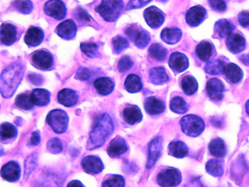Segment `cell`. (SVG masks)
Masks as SVG:
<instances>
[{"label": "cell", "instance_id": "cell-53", "mask_svg": "<svg viewBox=\"0 0 249 187\" xmlns=\"http://www.w3.org/2000/svg\"><path fill=\"white\" fill-rule=\"evenodd\" d=\"M238 21L243 27H249V12H242L239 14Z\"/></svg>", "mask_w": 249, "mask_h": 187}, {"label": "cell", "instance_id": "cell-14", "mask_svg": "<svg viewBox=\"0 0 249 187\" xmlns=\"http://www.w3.org/2000/svg\"><path fill=\"white\" fill-rule=\"evenodd\" d=\"M57 33L60 37L66 40H73L77 34V27L74 21L66 20L57 27Z\"/></svg>", "mask_w": 249, "mask_h": 187}, {"label": "cell", "instance_id": "cell-18", "mask_svg": "<svg viewBox=\"0 0 249 187\" xmlns=\"http://www.w3.org/2000/svg\"><path fill=\"white\" fill-rule=\"evenodd\" d=\"M127 150L128 146L125 140L122 137L118 136L111 140L108 147L107 152L111 157H117L127 152Z\"/></svg>", "mask_w": 249, "mask_h": 187}, {"label": "cell", "instance_id": "cell-31", "mask_svg": "<svg viewBox=\"0 0 249 187\" xmlns=\"http://www.w3.org/2000/svg\"><path fill=\"white\" fill-rule=\"evenodd\" d=\"M182 37L181 30L177 28H166L162 30L161 38L168 44L173 45L178 43Z\"/></svg>", "mask_w": 249, "mask_h": 187}, {"label": "cell", "instance_id": "cell-33", "mask_svg": "<svg viewBox=\"0 0 249 187\" xmlns=\"http://www.w3.org/2000/svg\"><path fill=\"white\" fill-rule=\"evenodd\" d=\"M181 88L187 95H193L198 89V83L193 76H186L181 80Z\"/></svg>", "mask_w": 249, "mask_h": 187}, {"label": "cell", "instance_id": "cell-4", "mask_svg": "<svg viewBox=\"0 0 249 187\" xmlns=\"http://www.w3.org/2000/svg\"><path fill=\"white\" fill-rule=\"evenodd\" d=\"M181 129L187 136H200L203 132L205 128V124L203 119L195 115H187L180 121Z\"/></svg>", "mask_w": 249, "mask_h": 187}, {"label": "cell", "instance_id": "cell-52", "mask_svg": "<svg viewBox=\"0 0 249 187\" xmlns=\"http://www.w3.org/2000/svg\"><path fill=\"white\" fill-rule=\"evenodd\" d=\"M91 72L89 69L80 67L78 70L76 75V78L80 80H87L90 78Z\"/></svg>", "mask_w": 249, "mask_h": 187}, {"label": "cell", "instance_id": "cell-26", "mask_svg": "<svg viewBox=\"0 0 249 187\" xmlns=\"http://www.w3.org/2000/svg\"><path fill=\"white\" fill-rule=\"evenodd\" d=\"M210 154L217 158H224L227 155V149L225 143L221 138L212 140L208 145Z\"/></svg>", "mask_w": 249, "mask_h": 187}, {"label": "cell", "instance_id": "cell-13", "mask_svg": "<svg viewBox=\"0 0 249 187\" xmlns=\"http://www.w3.org/2000/svg\"><path fill=\"white\" fill-rule=\"evenodd\" d=\"M206 11L201 6H194L190 8L186 15L187 24L191 27H197L205 19Z\"/></svg>", "mask_w": 249, "mask_h": 187}, {"label": "cell", "instance_id": "cell-24", "mask_svg": "<svg viewBox=\"0 0 249 187\" xmlns=\"http://www.w3.org/2000/svg\"><path fill=\"white\" fill-rule=\"evenodd\" d=\"M122 115L124 120L129 125H135L141 122L142 119V113L136 106H129L125 108Z\"/></svg>", "mask_w": 249, "mask_h": 187}, {"label": "cell", "instance_id": "cell-42", "mask_svg": "<svg viewBox=\"0 0 249 187\" xmlns=\"http://www.w3.org/2000/svg\"><path fill=\"white\" fill-rule=\"evenodd\" d=\"M225 66L224 62L221 60H217L210 62L205 66V70L206 73L211 75H218L222 73L224 67Z\"/></svg>", "mask_w": 249, "mask_h": 187}, {"label": "cell", "instance_id": "cell-36", "mask_svg": "<svg viewBox=\"0 0 249 187\" xmlns=\"http://www.w3.org/2000/svg\"><path fill=\"white\" fill-rule=\"evenodd\" d=\"M206 171L214 177H221L224 174V165L219 159H210L206 164Z\"/></svg>", "mask_w": 249, "mask_h": 187}, {"label": "cell", "instance_id": "cell-9", "mask_svg": "<svg viewBox=\"0 0 249 187\" xmlns=\"http://www.w3.org/2000/svg\"><path fill=\"white\" fill-rule=\"evenodd\" d=\"M31 61L34 67L41 70H50L54 64L53 56L45 50H39L33 53Z\"/></svg>", "mask_w": 249, "mask_h": 187}, {"label": "cell", "instance_id": "cell-12", "mask_svg": "<svg viewBox=\"0 0 249 187\" xmlns=\"http://www.w3.org/2000/svg\"><path fill=\"white\" fill-rule=\"evenodd\" d=\"M162 151V138L156 137L148 146V159L146 167L148 169L152 168L160 157Z\"/></svg>", "mask_w": 249, "mask_h": 187}, {"label": "cell", "instance_id": "cell-39", "mask_svg": "<svg viewBox=\"0 0 249 187\" xmlns=\"http://www.w3.org/2000/svg\"><path fill=\"white\" fill-rule=\"evenodd\" d=\"M16 105L17 107L23 110H31L34 105L31 102V97L26 94H21L17 96L16 99Z\"/></svg>", "mask_w": 249, "mask_h": 187}, {"label": "cell", "instance_id": "cell-2", "mask_svg": "<svg viewBox=\"0 0 249 187\" xmlns=\"http://www.w3.org/2000/svg\"><path fill=\"white\" fill-rule=\"evenodd\" d=\"M24 74V66L21 63L15 62L7 67L1 76V92L5 98L14 95L19 86Z\"/></svg>", "mask_w": 249, "mask_h": 187}, {"label": "cell", "instance_id": "cell-16", "mask_svg": "<svg viewBox=\"0 0 249 187\" xmlns=\"http://www.w3.org/2000/svg\"><path fill=\"white\" fill-rule=\"evenodd\" d=\"M169 66L175 73H182L188 67V58L181 53H173L170 57Z\"/></svg>", "mask_w": 249, "mask_h": 187}, {"label": "cell", "instance_id": "cell-3", "mask_svg": "<svg viewBox=\"0 0 249 187\" xmlns=\"http://www.w3.org/2000/svg\"><path fill=\"white\" fill-rule=\"evenodd\" d=\"M124 6L122 0H103L96 11L106 21L113 22L120 16Z\"/></svg>", "mask_w": 249, "mask_h": 187}, {"label": "cell", "instance_id": "cell-50", "mask_svg": "<svg viewBox=\"0 0 249 187\" xmlns=\"http://www.w3.org/2000/svg\"><path fill=\"white\" fill-rule=\"evenodd\" d=\"M152 0H130L126 5V10L138 9L149 3Z\"/></svg>", "mask_w": 249, "mask_h": 187}, {"label": "cell", "instance_id": "cell-1", "mask_svg": "<svg viewBox=\"0 0 249 187\" xmlns=\"http://www.w3.org/2000/svg\"><path fill=\"white\" fill-rule=\"evenodd\" d=\"M114 126L111 117L107 113L99 116L96 119L93 129L88 140V150H93L101 147L106 139L111 135Z\"/></svg>", "mask_w": 249, "mask_h": 187}, {"label": "cell", "instance_id": "cell-7", "mask_svg": "<svg viewBox=\"0 0 249 187\" xmlns=\"http://www.w3.org/2000/svg\"><path fill=\"white\" fill-rule=\"evenodd\" d=\"M126 34L129 40L135 43L139 48H145L150 42V34L143 29L140 28L138 25H131L126 30Z\"/></svg>", "mask_w": 249, "mask_h": 187}, {"label": "cell", "instance_id": "cell-45", "mask_svg": "<svg viewBox=\"0 0 249 187\" xmlns=\"http://www.w3.org/2000/svg\"><path fill=\"white\" fill-rule=\"evenodd\" d=\"M125 181L123 177L113 175L105 180L103 187H124Z\"/></svg>", "mask_w": 249, "mask_h": 187}, {"label": "cell", "instance_id": "cell-17", "mask_svg": "<svg viewBox=\"0 0 249 187\" xmlns=\"http://www.w3.org/2000/svg\"><path fill=\"white\" fill-rule=\"evenodd\" d=\"M226 45L230 52L239 54L244 51L246 48V40L240 34L231 33L227 37Z\"/></svg>", "mask_w": 249, "mask_h": 187}, {"label": "cell", "instance_id": "cell-15", "mask_svg": "<svg viewBox=\"0 0 249 187\" xmlns=\"http://www.w3.org/2000/svg\"><path fill=\"white\" fill-rule=\"evenodd\" d=\"M82 168L89 174H98L103 171L104 166L101 159L94 156L85 157L81 162Z\"/></svg>", "mask_w": 249, "mask_h": 187}, {"label": "cell", "instance_id": "cell-55", "mask_svg": "<svg viewBox=\"0 0 249 187\" xmlns=\"http://www.w3.org/2000/svg\"><path fill=\"white\" fill-rule=\"evenodd\" d=\"M40 142V137L38 132H34L31 134V138H30V143L32 146H37Z\"/></svg>", "mask_w": 249, "mask_h": 187}, {"label": "cell", "instance_id": "cell-29", "mask_svg": "<svg viewBox=\"0 0 249 187\" xmlns=\"http://www.w3.org/2000/svg\"><path fill=\"white\" fill-rule=\"evenodd\" d=\"M234 29V25L230 21L221 19L216 23L214 34L218 38H224L226 36L230 35Z\"/></svg>", "mask_w": 249, "mask_h": 187}, {"label": "cell", "instance_id": "cell-35", "mask_svg": "<svg viewBox=\"0 0 249 187\" xmlns=\"http://www.w3.org/2000/svg\"><path fill=\"white\" fill-rule=\"evenodd\" d=\"M125 88L129 93H137L140 92L142 83L140 78L137 75H129L125 80Z\"/></svg>", "mask_w": 249, "mask_h": 187}, {"label": "cell", "instance_id": "cell-6", "mask_svg": "<svg viewBox=\"0 0 249 187\" xmlns=\"http://www.w3.org/2000/svg\"><path fill=\"white\" fill-rule=\"evenodd\" d=\"M158 184L162 187H176L182 181L181 172L175 168H168L161 171L156 177Z\"/></svg>", "mask_w": 249, "mask_h": 187}, {"label": "cell", "instance_id": "cell-20", "mask_svg": "<svg viewBox=\"0 0 249 187\" xmlns=\"http://www.w3.org/2000/svg\"><path fill=\"white\" fill-rule=\"evenodd\" d=\"M21 170L19 165L15 162H10L2 167L1 175L9 182H14L19 179Z\"/></svg>", "mask_w": 249, "mask_h": 187}, {"label": "cell", "instance_id": "cell-58", "mask_svg": "<svg viewBox=\"0 0 249 187\" xmlns=\"http://www.w3.org/2000/svg\"><path fill=\"white\" fill-rule=\"evenodd\" d=\"M246 113H247V114L249 115V100H248L247 102H246Z\"/></svg>", "mask_w": 249, "mask_h": 187}, {"label": "cell", "instance_id": "cell-27", "mask_svg": "<svg viewBox=\"0 0 249 187\" xmlns=\"http://www.w3.org/2000/svg\"><path fill=\"white\" fill-rule=\"evenodd\" d=\"M50 92L46 89H36L31 92V100L33 104L37 106H46L50 102Z\"/></svg>", "mask_w": 249, "mask_h": 187}, {"label": "cell", "instance_id": "cell-21", "mask_svg": "<svg viewBox=\"0 0 249 187\" xmlns=\"http://www.w3.org/2000/svg\"><path fill=\"white\" fill-rule=\"evenodd\" d=\"M145 111L148 114L155 116L161 114L165 110V105L162 100L155 97H148L144 103Z\"/></svg>", "mask_w": 249, "mask_h": 187}, {"label": "cell", "instance_id": "cell-23", "mask_svg": "<svg viewBox=\"0 0 249 187\" xmlns=\"http://www.w3.org/2000/svg\"><path fill=\"white\" fill-rule=\"evenodd\" d=\"M223 73H224L226 78L232 83H239L243 79V73L241 69L233 63L226 64L224 66Z\"/></svg>", "mask_w": 249, "mask_h": 187}, {"label": "cell", "instance_id": "cell-40", "mask_svg": "<svg viewBox=\"0 0 249 187\" xmlns=\"http://www.w3.org/2000/svg\"><path fill=\"white\" fill-rule=\"evenodd\" d=\"M13 5L18 12L23 14H30L33 10V4L30 0H16Z\"/></svg>", "mask_w": 249, "mask_h": 187}, {"label": "cell", "instance_id": "cell-44", "mask_svg": "<svg viewBox=\"0 0 249 187\" xmlns=\"http://www.w3.org/2000/svg\"><path fill=\"white\" fill-rule=\"evenodd\" d=\"M113 49L116 54H120L126 48H129V43L124 37L117 36L112 40Z\"/></svg>", "mask_w": 249, "mask_h": 187}, {"label": "cell", "instance_id": "cell-49", "mask_svg": "<svg viewBox=\"0 0 249 187\" xmlns=\"http://www.w3.org/2000/svg\"><path fill=\"white\" fill-rule=\"evenodd\" d=\"M75 17L80 24H86L92 21V17L82 8H78L75 12Z\"/></svg>", "mask_w": 249, "mask_h": 187}, {"label": "cell", "instance_id": "cell-38", "mask_svg": "<svg viewBox=\"0 0 249 187\" xmlns=\"http://www.w3.org/2000/svg\"><path fill=\"white\" fill-rule=\"evenodd\" d=\"M171 109L174 113L183 114L188 110L185 100L181 97H175L171 101Z\"/></svg>", "mask_w": 249, "mask_h": 187}, {"label": "cell", "instance_id": "cell-19", "mask_svg": "<svg viewBox=\"0 0 249 187\" xmlns=\"http://www.w3.org/2000/svg\"><path fill=\"white\" fill-rule=\"evenodd\" d=\"M1 42L5 46H11L18 38L17 29L11 24H3L1 26Z\"/></svg>", "mask_w": 249, "mask_h": 187}, {"label": "cell", "instance_id": "cell-22", "mask_svg": "<svg viewBox=\"0 0 249 187\" xmlns=\"http://www.w3.org/2000/svg\"><path fill=\"white\" fill-rule=\"evenodd\" d=\"M43 39L44 33L43 30L37 27H31L26 34L24 41L30 47H36L43 42Z\"/></svg>", "mask_w": 249, "mask_h": 187}, {"label": "cell", "instance_id": "cell-54", "mask_svg": "<svg viewBox=\"0 0 249 187\" xmlns=\"http://www.w3.org/2000/svg\"><path fill=\"white\" fill-rule=\"evenodd\" d=\"M29 80H30L32 84L36 85V86H40L43 84V78L40 75L31 74L29 76Z\"/></svg>", "mask_w": 249, "mask_h": 187}, {"label": "cell", "instance_id": "cell-46", "mask_svg": "<svg viewBox=\"0 0 249 187\" xmlns=\"http://www.w3.org/2000/svg\"><path fill=\"white\" fill-rule=\"evenodd\" d=\"M37 165V155H36V154H32V155L28 156L25 161V171H24V175H25L26 178H27V177L31 173V172L35 169Z\"/></svg>", "mask_w": 249, "mask_h": 187}, {"label": "cell", "instance_id": "cell-34", "mask_svg": "<svg viewBox=\"0 0 249 187\" xmlns=\"http://www.w3.org/2000/svg\"><path fill=\"white\" fill-rule=\"evenodd\" d=\"M213 53V46L209 42H201L196 48V54L200 60L207 62L211 59Z\"/></svg>", "mask_w": 249, "mask_h": 187}, {"label": "cell", "instance_id": "cell-37", "mask_svg": "<svg viewBox=\"0 0 249 187\" xmlns=\"http://www.w3.org/2000/svg\"><path fill=\"white\" fill-rule=\"evenodd\" d=\"M148 53L152 58L159 62L165 61L168 56L166 48L159 43L152 44L148 50Z\"/></svg>", "mask_w": 249, "mask_h": 187}, {"label": "cell", "instance_id": "cell-47", "mask_svg": "<svg viewBox=\"0 0 249 187\" xmlns=\"http://www.w3.org/2000/svg\"><path fill=\"white\" fill-rule=\"evenodd\" d=\"M47 149L51 153H60L62 151V143L58 138H52L47 142Z\"/></svg>", "mask_w": 249, "mask_h": 187}, {"label": "cell", "instance_id": "cell-48", "mask_svg": "<svg viewBox=\"0 0 249 187\" xmlns=\"http://www.w3.org/2000/svg\"><path fill=\"white\" fill-rule=\"evenodd\" d=\"M132 66H133V62L132 61L130 57L128 56H124L118 63V70L121 73H125L130 70Z\"/></svg>", "mask_w": 249, "mask_h": 187}, {"label": "cell", "instance_id": "cell-8", "mask_svg": "<svg viewBox=\"0 0 249 187\" xmlns=\"http://www.w3.org/2000/svg\"><path fill=\"white\" fill-rule=\"evenodd\" d=\"M45 13L57 20H62L67 16V8L62 0H49L44 7Z\"/></svg>", "mask_w": 249, "mask_h": 187}, {"label": "cell", "instance_id": "cell-25", "mask_svg": "<svg viewBox=\"0 0 249 187\" xmlns=\"http://www.w3.org/2000/svg\"><path fill=\"white\" fill-rule=\"evenodd\" d=\"M59 103L66 107H73L78 103V95L72 89H64L60 91L57 95Z\"/></svg>", "mask_w": 249, "mask_h": 187}, {"label": "cell", "instance_id": "cell-51", "mask_svg": "<svg viewBox=\"0 0 249 187\" xmlns=\"http://www.w3.org/2000/svg\"><path fill=\"white\" fill-rule=\"evenodd\" d=\"M210 6L217 11H223L227 9L225 0H208Z\"/></svg>", "mask_w": 249, "mask_h": 187}, {"label": "cell", "instance_id": "cell-43", "mask_svg": "<svg viewBox=\"0 0 249 187\" xmlns=\"http://www.w3.org/2000/svg\"><path fill=\"white\" fill-rule=\"evenodd\" d=\"M16 135V129L14 125L9 123H4L1 125V139L2 141L12 139Z\"/></svg>", "mask_w": 249, "mask_h": 187}, {"label": "cell", "instance_id": "cell-57", "mask_svg": "<svg viewBox=\"0 0 249 187\" xmlns=\"http://www.w3.org/2000/svg\"><path fill=\"white\" fill-rule=\"evenodd\" d=\"M242 62L244 63L246 65H249V54H245L241 57Z\"/></svg>", "mask_w": 249, "mask_h": 187}, {"label": "cell", "instance_id": "cell-10", "mask_svg": "<svg viewBox=\"0 0 249 187\" xmlns=\"http://www.w3.org/2000/svg\"><path fill=\"white\" fill-rule=\"evenodd\" d=\"M144 18L149 27L159 28L165 21V14L155 6L147 8L144 12Z\"/></svg>", "mask_w": 249, "mask_h": 187}, {"label": "cell", "instance_id": "cell-30", "mask_svg": "<svg viewBox=\"0 0 249 187\" xmlns=\"http://www.w3.org/2000/svg\"><path fill=\"white\" fill-rule=\"evenodd\" d=\"M168 150H169L170 155L175 158H179V159L185 157L188 153V149L187 145L184 142L180 141V140L171 142L168 146Z\"/></svg>", "mask_w": 249, "mask_h": 187}, {"label": "cell", "instance_id": "cell-5", "mask_svg": "<svg viewBox=\"0 0 249 187\" xmlns=\"http://www.w3.org/2000/svg\"><path fill=\"white\" fill-rule=\"evenodd\" d=\"M47 123L57 134L64 133L68 126L69 118L62 110H54L47 114Z\"/></svg>", "mask_w": 249, "mask_h": 187}, {"label": "cell", "instance_id": "cell-32", "mask_svg": "<svg viewBox=\"0 0 249 187\" xmlns=\"http://www.w3.org/2000/svg\"><path fill=\"white\" fill-rule=\"evenodd\" d=\"M149 79L154 84L161 85L169 80V77L167 74L165 69L163 67H155L149 73Z\"/></svg>", "mask_w": 249, "mask_h": 187}, {"label": "cell", "instance_id": "cell-11", "mask_svg": "<svg viewBox=\"0 0 249 187\" xmlns=\"http://www.w3.org/2000/svg\"><path fill=\"white\" fill-rule=\"evenodd\" d=\"M224 91H225V87L224 83L219 79L214 78L207 82V94L214 101H220L222 100L224 97Z\"/></svg>", "mask_w": 249, "mask_h": 187}, {"label": "cell", "instance_id": "cell-28", "mask_svg": "<svg viewBox=\"0 0 249 187\" xmlns=\"http://www.w3.org/2000/svg\"><path fill=\"white\" fill-rule=\"evenodd\" d=\"M95 89L102 95H109L114 89V83L108 78H99L94 81Z\"/></svg>", "mask_w": 249, "mask_h": 187}, {"label": "cell", "instance_id": "cell-41", "mask_svg": "<svg viewBox=\"0 0 249 187\" xmlns=\"http://www.w3.org/2000/svg\"><path fill=\"white\" fill-rule=\"evenodd\" d=\"M80 49L86 54L87 57L90 58L99 56V49L96 43L88 42V43H83L80 44Z\"/></svg>", "mask_w": 249, "mask_h": 187}, {"label": "cell", "instance_id": "cell-56", "mask_svg": "<svg viewBox=\"0 0 249 187\" xmlns=\"http://www.w3.org/2000/svg\"><path fill=\"white\" fill-rule=\"evenodd\" d=\"M67 187H83L81 183L78 181H73L68 184Z\"/></svg>", "mask_w": 249, "mask_h": 187}]
</instances>
